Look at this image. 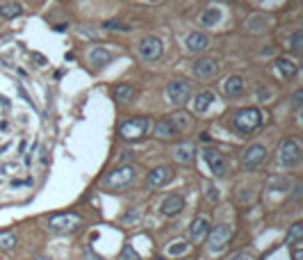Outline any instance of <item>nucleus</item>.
Returning <instances> with one entry per match:
<instances>
[{
  "label": "nucleus",
  "mask_w": 303,
  "mask_h": 260,
  "mask_svg": "<svg viewBox=\"0 0 303 260\" xmlns=\"http://www.w3.org/2000/svg\"><path fill=\"white\" fill-rule=\"evenodd\" d=\"M135 180H137V167L135 165H119L101 178V185L105 189H128Z\"/></svg>",
  "instance_id": "f257e3e1"
},
{
  "label": "nucleus",
  "mask_w": 303,
  "mask_h": 260,
  "mask_svg": "<svg viewBox=\"0 0 303 260\" xmlns=\"http://www.w3.org/2000/svg\"><path fill=\"white\" fill-rule=\"evenodd\" d=\"M232 126L242 135H251L262 126V112L258 107H242L232 114Z\"/></svg>",
  "instance_id": "f03ea898"
},
{
  "label": "nucleus",
  "mask_w": 303,
  "mask_h": 260,
  "mask_svg": "<svg viewBox=\"0 0 303 260\" xmlns=\"http://www.w3.org/2000/svg\"><path fill=\"white\" fill-rule=\"evenodd\" d=\"M301 158H303V148H301V144H299V139H294V137L285 139V142L278 146V162L283 167H287V169L301 165Z\"/></svg>",
  "instance_id": "7ed1b4c3"
},
{
  "label": "nucleus",
  "mask_w": 303,
  "mask_h": 260,
  "mask_svg": "<svg viewBox=\"0 0 303 260\" xmlns=\"http://www.w3.org/2000/svg\"><path fill=\"white\" fill-rule=\"evenodd\" d=\"M82 226V217L76 213H60L48 219V231L53 233H73Z\"/></svg>",
  "instance_id": "20e7f679"
},
{
  "label": "nucleus",
  "mask_w": 303,
  "mask_h": 260,
  "mask_svg": "<svg viewBox=\"0 0 303 260\" xmlns=\"http://www.w3.org/2000/svg\"><path fill=\"white\" fill-rule=\"evenodd\" d=\"M149 130V119L146 117H132V119H125L123 124L119 126V135L128 142H135V139H142Z\"/></svg>",
  "instance_id": "39448f33"
},
{
  "label": "nucleus",
  "mask_w": 303,
  "mask_h": 260,
  "mask_svg": "<svg viewBox=\"0 0 303 260\" xmlns=\"http://www.w3.org/2000/svg\"><path fill=\"white\" fill-rule=\"evenodd\" d=\"M230 237H232V226H228V224L214 226L212 231L208 233V237H205V240H208V251H212V254H221V251L228 247Z\"/></svg>",
  "instance_id": "423d86ee"
},
{
  "label": "nucleus",
  "mask_w": 303,
  "mask_h": 260,
  "mask_svg": "<svg viewBox=\"0 0 303 260\" xmlns=\"http://www.w3.org/2000/svg\"><path fill=\"white\" fill-rule=\"evenodd\" d=\"M167 98L171 105L183 107L191 98V83L189 80H180V78L178 80H171L167 85Z\"/></svg>",
  "instance_id": "0eeeda50"
},
{
  "label": "nucleus",
  "mask_w": 303,
  "mask_h": 260,
  "mask_svg": "<svg viewBox=\"0 0 303 260\" xmlns=\"http://www.w3.org/2000/svg\"><path fill=\"white\" fill-rule=\"evenodd\" d=\"M265 158H267V146L265 144H251L239 158V167H242V172H253L256 167L262 165Z\"/></svg>",
  "instance_id": "6e6552de"
},
{
  "label": "nucleus",
  "mask_w": 303,
  "mask_h": 260,
  "mask_svg": "<svg viewBox=\"0 0 303 260\" xmlns=\"http://www.w3.org/2000/svg\"><path fill=\"white\" fill-rule=\"evenodd\" d=\"M137 53H139L142 59L153 62V59H157L162 55V39L160 37H155V35L144 37L142 42H139V46H137Z\"/></svg>",
  "instance_id": "1a4fd4ad"
},
{
  "label": "nucleus",
  "mask_w": 303,
  "mask_h": 260,
  "mask_svg": "<svg viewBox=\"0 0 303 260\" xmlns=\"http://www.w3.org/2000/svg\"><path fill=\"white\" fill-rule=\"evenodd\" d=\"M203 158H205V165L210 167V172H212L214 176H224V173L228 172L226 158H224V153H221V151H217V148L208 146L205 151H203Z\"/></svg>",
  "instance_id": "9d476101"
},
{
  "label": "nucleus",
  "mask_w": 303,
  "mask_h": 260,
  "mask_svg": "<svg viewBox=\"0 0 303 260\" xmlns=\"http://www.w3.org/2000/svg\"><path fill=\"white\" fill-rule=\"evenodd\" d=\"M191 71H194L196 78H201V80H210V78H214L219 73V62L214 57H198L194 62V66H191Z\"/></svg>",
  "instance_id": "9b49d317"
},
{
  "label": "nucleus",
  "mask_w": 303,
  "mask_h": 260,
  "mask_svg": "<svg viewBox=\"0 0 303 260\" xmlns=\"http://www.w3.org/2000/svg\"><path fill=\"white\" fill-rule=\"evenodd\" d=\"M171 178H173L171 167L160 165V167H155V169H151V172H149V178H146V187H149V189H160V187H164V185H167Z\"/></svg>",
  "instance_id": "f8f14e48"
},
{
  "label": "nucleus",
  "mask_w": 303,
  "mask_h": 260,
  "mask_svg": "<svg viewBox=\"0 0 303 260\" xmlns=\"http://www.w3.org/2000/svg\"><path fill=\"white\" fill-rule=\"evenodd\" d=\"M208 233H210V219L205 217V215L196 217V219H194V221L189 224V240H191L194 244L205 242Z\"/></svg>",
  "instance_id": "ddd939ff"
},
{
  "label": "nucleus",
  "mask_w": 303,
  "mask_h": 260,
  "mask_svg": "<svg viewBox=\"0 0 303 260\" xmlns=\"http://www.w3.org/2000/svg\"><path fill=\"white\" fill-rule=\"evenodd\" d=\"M183 210H185L183 194H169V196H164L160 203V213L164 215V217H176V215H180Z\"/></svg>",
  "instance_id": "4468645a"
},
{
  "label": "nucleus",
  "mask_w": 303,
  "mask_h": 260,
  "mask_svg": "<svg viewBox=\"0 0 303 260\" xmlns=\"http://www.w3.org/2000/svg\"><path fill=\"white\" fill-rule=\"evenodd\" d=\"M185 48L194 55L205 53L210 48V37L205 35V32H191V35H187V39H185Z\"/></svg>",
  "instance_id": "2eb2a0df"
},
{
  "label": "nucleus",
  "mask_w": 303,
  "mask_h": 260,
  "mask_svg": "<svg viewBox=\"0 0 303 260\" xmlns=\"http://www.w3.org/2000/svg\"><path fill=\"white\" fill-rule=\"evenodd\" d=\"M173 158H176V162H180V165H191L194 158H196V146L189 142L178 144L176 151H173Z\"/></svg>",
  "instance_id": "dca6fc26"
},
{
  "label": "nucleus",
  "mask_w": 303,
  "mask_h": 260,
  "mask_svg": "<svg viewBox=\"0 0 303 260\" xmlns=\"http://www.w3.org/2000/svg\"><path fill=\"white\" fill-rule=\"evenodd\" d=\"M224 94L226 98H237L244 94V78L242 76H228L224 80Z\"/></svg>",
  "instance_id": "f3484780"
},
{
  "label": "nucleus",
  "mask_w": 303,
  "mask_h": 260,
  "mask_svg": "<svg viewBox=\"0 0 303 260\" xmlns=\"http://www.w3.org/2000/svg\"><path fill=\"white\" fill-rule=\"evenodd\" d=\"M23 12H25V7H23V2H18V0H7V2L0 5V18H5V21L18 18Z\"/></svg>",
  "instance_id": "a211bd4d"
},
{
  "label": "nucleus",
  "mask_w": 303,
  "mask_h": 260,
  "mask_svg": "<svg viewBox=\"0 0 303 260\" xmlns=\"http://www.w3.org/2000/svg\"><path fill=\"white\" fill-rule=\"evenodd\" d=\"M176 135H180V132L176 130V126L171 124L169 117L160 119V121L155 124V137H160V139H173Z\"/></svg>",
  "instance_id": "6ab92c4d"
},
{
  "label": "nucleus",
  "mask_w": 303,
  "mask_h": 260,
  "mask_svg": "<svg viewBox=\"0 0 303 260\" xmlns=\"http://www.w3.org/2000/svg\"><path fill=\"white\" fill-rule=\"evenodd\" d=\"M89 62L96 66V69H103V66H107L110 62H112V53L107 50V48H94L89 53Z\"/></svg>",
  "instance_id": "aec40b11"
},
{
  "label": "nucleus",
  "mask_w": 303,
  "mask_h": 260,
  "mask_svg": "<svg viewBox=\"0 0 303 260\" xmlns=\"http://www.w3.org/2000/svg\"><path fill=\"white\" fill-rule=\"evenodd\" d=\"M219 21H221V9L219 7H208V9H203L201 16H198V23L205 25V28H214Z\"/></svg>",
  "instance_id": "412c9836"
},
{
  "label": "nucleus",
  "mask_w": 303,
  "mask_h": 260,
  "mask_svg": "<svg viewBox=\"0 0 303 260\" xmlns=\"http://www.w3.org/2000/svg\"><path fill=\"white\" fill-rule=\"evenodd\" d=\"M276 69H278V73L285 80H292V78H297V73H299V69H297V64L292 62V59H287V57H278L276 59Z\"/></svg>",
  "instance_id": "4be33fe9"
},
{
  "label": "nucleus",
  "mask_w": 303,
  "mask_h": 260,
  "mask_svg": "<svg viewBox=\"0 0 303 260\" xmlns=\"http://www.w3.org/2000/svg\"><path fill=\"white\" fill-rule=\"evenodd\" d=\"M214 103V91H210V89H205V91H201V94L194 98V112L203 114L208 112V107Z\"/></svg>",
  "instance_id": "5701e85b"
},
{
  "label": "nucleus",
  "mask_w": 303,
  "mask_h": 260,
  "mask_svg": "<svg viewBox=\"0 0 303 260\" xmlns=\"http://www.w3.org/2000/svg\"><path fill=\"white\" fill-rule=\"evenodd\" d=\"M112 94L119 103H128L135 98V87H132V85H116V87L112 89Z\"/></svg>",
  "instance_id": "b1692460"
},
{
  "label": "nucleus",
  "mask_w": 303,
  "mask_h": 260,
  "mask_svg": "<svg viewBox=\"0 0 303 260\" xmlns=\"http://www.w3.org/2000/svg\"><path fill=\"white\" fill-rule=\"evenodd\" d=\"M16 242H18V237L14 235V233H9V231L0 233V254L14 251V249H16Z\"/></svg>",
  "instance_id": "393cba45"
},
{
  "label": "nucleus",
  "mask_w": 303,
  "mask_h": 260,
  "mask_svg": "<svg viewBox=\"0 0 303 260\" xmlns=\"http://www.w3.org/2000/svg\"><path fill=\"white\" fill-rule=\"evenodd\" d=\"M171 124L176 126V130H178V132H183V130H187L191 126V117L187 112H176V114H171Z\"/></svg>",
  "instance_id": "a878e982"
},
{
  "label": "nucleus",
  "mask_w": 303,
  "mask_h": 260,
  "mask_svg": "<svg viewBox=\"0 0 303 260\" xmlns=\"http://www.w3.org/2000/svg\"><path fill=\"white\" fill-rule=\"evenodd\" d=\"M303 240V224L301 221H297V224H292L290 226V231H287V235H285V244H294V242H301Z\"/></svg>",
  "instance_id": "bb28decb"
},
{
  "label": "nucleus",
  "mask_w": 303,
  "mask_h": 260,
  "mask_svg": "<svg viewBox=\"0 0 303 260\" xmlns=\"http://www.w3.org/2000/svg\"><path fill=\"white\" fill-rule=\"evenodd\" d=\"M265 25H267V18L265 16H249L246 18V30H253V32H260V30H265Z\"/></svg>",
  "instance_id": "cd10ccee"
},
{
  "label": "nucleus",
  "mask_w": 303,
  "mask_h": 260,
  "mask_svg": "<svg viewBox=\"0 0 303 260\" xmlns=\"http://www.w3.org/2000/svg\"><path fill=\"white\" fill-rule=\"evenodd\" d=\"M187 251H189V244L185 242V240H176V242H171L167 247L169 256H180V254H187Z\"/></svg>",
  "instance_id": "c85d7f7f"
},
{
  "label": "nucleus",
  "mask_w": 303,
  "mask_h": 260,
  "mask_svg": "<svg viewBox=\"0 0 303 260\" xmlns=\"http://www.w3.org/2000/svg\"><path fill=\"white\" fill-rule=\"evenodd\" d=\"M301 39H303V32L297 30L294 35L290 37V42H287V48H290L292 53H301Z\"/></svg>",
  "instance_id": "c756f323"
},
{
  "label": "nucleus",
  "mask_w": 303,
  "mask_h": 260,
  "mask_svg": "<svg viewBox=\"0 0 303 260\" xmlns=\"http://www.w3.org/2000/svg\"><path fill=\"white\" fill-rule=\"evenodd\" d=\"M119 260H142V256L137 254L132 244H125V247L121 249V256H119Z\"/></svg>",
  "instance_id": "7c9ffc66"
},
{
  "label": "nucleus",
  "mask_w": 303,
  "mask_h": 260,
  "mask_svg": "<svg viewBox=\"0 0 303 260\" xmlns=\"http://www.w3.org/2000/svg\"><path fill=\"white\" fill-rule=\"evenodd\" d=\"M139 219H142V210H139V208H132L121 221H123V224H132V221H139Z\"/></svg>",
  "instance_id": "2f4dec72"
},
{
  "label": "nucleus",
  "mask_w": 303,
  "mask_h": 260,
  "mask_svg": "<svg viewBox=\"0 0 303 260\" xmlns=\"http://www.w3.org/2000/svg\"><path fill=\"white\" fill-rule=\"evenodd\" d=\"M103 28H107V30H121V32H128V30H130L128 25H123L121 21H114V18H112V21H105V23H103Z\"/></svg>",
  "instance_id": "473e14b6"
},
{
  "label": "nucleus",
  "mask_w": 303,
  "mask_h": 260,
  "mask_svg": "<svg viewBox=\"0 0 303 260\" xmlns=\"http://www.w3.org/2000/svg\"><path fill=\"white\" fill-rule=\"evenodd\" d=\"M292 260H303V240L292 244Z\"/></svg>",
  "instance_id": "72a5a7b5"
},
{
  "label": "nucleus",
  "mask_w": 303,
  "mask_h": 260,
  "mask_svg": "<svg viewBox=\"0 0 303 260\" xmlns=\"http://www.w3.org/2000/svg\"><path fill=\"white\" fill-rule=\"evenodd\" d=\"M301 101H303V91L299 89V91H294V96H292V105H294V110L301 107Z\"/></svg>",
  "instance_id": "f704fd0d"
},
{
  "label": "nucleus",
  "mask_w": 303,
  "mask_h": 260,
  "mask_svg": "<svg viewBox=\"0 0 303 260\" xmlns=\"http://www.w3.org/2000/svg\"><path fill=\"white\" fill-rule=\"evenodd\" d=\"M208 199L210 201H217V199H219V192H217L214 185H208Z\"/></svg>",
  "instance_id": "c9c22d12"
},
{
  "label": "nucleus",
  "mask_w": 303,
  "mask_h": 260,
  "mask_svg": "<svg viewBox=\"0 0 303 260\" xmlns=\"http://www.w3.org/2000/svg\"><path fill=\"white\" fill-rule=\"evenodd\" d=\"M84 258H87V260H103L101 256H96L91 249H87V251H84Z\"/></svg>",
  "instance_id": "e433bc0d"
},
{
  "label": "nucleus",
  "mask_w": 303,
  "mask_h": 260,
  "mask_svg": "<svg viewBox=\"0 0 303 260\" xmlns=\"http://www.w3.org/2000/svg\"><path fill=\"white\" fill-rule=\"evenodd\" d=\"M32 57L37 59V64H39V66H43V64H46V57H43V55H39V53H32Z\"/></svg>",
  "instance_id": "4c0bfd02"
},
{
  "label": "nucleus",
  "mask_w": 303,
  "mask_h": 260,
  "mask_svg": "<svg viewBox=\"0 0 303 260\" xmlns=\"http://www.w3.org/2000/svg\"><path fill=\"white\" fill-rule=\"evenodd\" d=\"M230 260H251V256H249V254H244V251H242V254H235Z\"/></svg>",
  "instance_id": "58836bf2"
},
{
  "label": "nucleus",
  "mask_w": 303,
  "mask_h": 260,
  "mask_svg": "<svg viewBox=\"0 0 303 260\" xmlns=\"http://www.w3.org/2000/svg\"><path fill=\"white\" fill-rule=\"evenodd\" d=\"M69 30V23H60V25H55V32H66Z\"/></svg>",
  "instance_id": "ea45409f"
},
{
  "label": "nucleus",
  "mask_w": 303,
  "mask_h": 260,
  "mask_svg": "<svg viewBox=\"0 0 303 260\" xmlns=\"http://www.w3.org/2000/svg\"><path fill=\"white\" fill-rule=\"evenodd\" d=\"M258 96H260V101H267V98H269V91H258Z\"/></svg>",
  "instance_id": "a19ab883"
},
{
  "label": "nucleus",
  "mask_w": 303,
  "mask_h": 260,
  "mask_svg": "<svg viewBox=\"0 0 303 260\" xmlns=\"http://www.w3.org/2000/svg\"><path fill=\"white\" fill-rule=\"evenodd\" d=\"M299 196H301V185H297V187H294V199H297V201H299Z\"/></svg>",
  "instance_id": "79ce46f5"
},
{
  "label": "nucleus",
  "mask_w": 303,
  "mask_h": 260,
  "mask_svg": "<svg viewBox=\"0 0 303 260\" xmlns=\"http://www.w3.org/2000/svg\"><path fill=\"white\" fill-rule=\"evenodd\" d=\"M37 260H50V258H46V256H39V258H37Z\"/></svg>",
  "instance_id": "37998d69"
},
{
  "label": "nucleus",
  "mask_w": 303,
  "mask_h": 260,
  "mask_svg": "<svg viewBox=\"0 0 303 260\" xmlns=\"http://www.w3.org/2000/svg\"><path fill=\"white\" fill-rule=\"evenodd\" d=\"M226 2H235V0H226Z\"/></svg>",
  "instance_id": "c03bdc74"
},
{
  "label": "nucleus",
  "mask_w": 303,
  "mask_h": 260,
  "mask_svg": "<svg viewBox=\"0 0 303 260\" xmlns=\"http://www.w3.org/2000/svg\"><path fill=\"white\" fill-rule=\"evenodd\" d=\"M149 2H157V0H149Z\"/></svg>",
  "instance_id": "a18cd8bd"
}]
</instances>
